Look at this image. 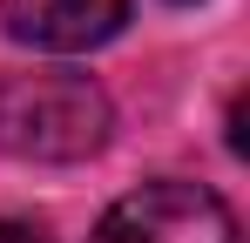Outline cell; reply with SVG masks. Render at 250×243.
<instances>
[{"label":"cell","instance_id":"1","mask_svg":"<svg viewBox=\"0 0 250 243\" xmlns=\"http://www.w3.org/2000/svg\"><path fill=\"white\" fill-rule=\"evenodd\" d=\"M115 128L102 81L82 68L0 75V149L21 162H88Z\"/></svg>","mask_w":250,"mask_h":243},{"label":"cell","instance_id":"2","mask_svg":"<svg viewBox=\"0 0 250 243\" xmlns=\"http://www.w3.org/2000/svg\"><path fill=\"white\" fill-rule=\"evenodd\" d=\"M88 243H237V216L209 182L163 176L108 202Z\"/></svg>","mask_w":250,"mask_h":243},{"label":"cell","instance_id":"3","mask_svg":"<svg viewBox=\"0 0 250 243\" xmlns=\"http://www.w3.org/2000/svg\"><path fill=\"white\" fill-rule=\"evenodd\" d=\"M0 20L21 47L88 54L128 27V0H0Z\"/></svg>","mask_w":250,"mask_h":243},{"label":"cell","instance_id":"4","mask_svg":"<svg viewBox=\"0 0 250 243\" xmlns=\"http://www.w3.org/2000/svg\"><path fill=\"white\" fill-rule=\"evenodd\" d=\"M0 243H47V230L27 216H0Z\"/></svg>","mask_w":250,"mask_h":243},{"label":"cell","instance_id":"5","mask_svg":"<svg viewBox=\"0 0 250 243\" xmlns=\"http://www.w3.org/2000/svg\"><path fill=\"white\" fill-rule=\"evenodd\" d=\"M176 7H189V0H176Z\"/></svg>","mask_w":250,"mask_h":243}]
</instances>
